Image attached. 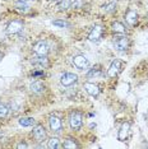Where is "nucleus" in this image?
<instances>
[{
    "label": "nucleus",
    "instance_id": "nucleus-1",
    "mask_svg": "<svg viewBox=\"0 0 148 149\" xmlns=\"http://www.w3.org/2000/svg\"><path fill=\"white\" fill-rule=\"evenodd\" d=\"M69 124H70V127H72L74 131H78L79 129L82 127V124H83L82 112H79V111H73L69 116Z\"/></svg>",
    "mask_w": 148,
    "mask_h": 149
},
{
    "label": "nucleus",
    "instance_id": "nucleus-2",
    "mask_svg": "<svg viewBox=\"0 0 148 149\" xmlns=\"http://www.w3.org/2000/svg\"><path fill=\"white\" fill-rule=\"evenodd\" d=\"M114 46L117 51H125L129 47V38L126 36H117L114 38Z\"/></svg>",
    "mask_w": 148,
    "mask_h": 149
},
{
    "label": "nucleus",
    "instance_id": "nucleus-3",
    "mask_svg": "<svg viewBox=\"0 0 148 149\" xmlns=\"http://www.w3.org/2000/svg\"><path fill=\"white\" fill-rule=\"evenodd\" d=\"M32 50L37 56H46L49 54V46L45 41H38L37 43H35Z\"/></svg>",
    "mask_w": 148,
    "mask_h": 149
},
{
    "label": "nucleus",
    "instance_id": "nucleus-4",
    "mask_svg": "<svg viewBox=\"0 0 148 149\" xmlns=\"http://www.w3.org/2000/svg\"><path fill=\"white\" fill-rule=\"evenodd\" d=\"M73 64H74V66H75L77 69H79V70H84V69H87V68H89L88 59H87L86 56H83V55L74 56L73 57Z\"/></svg>",
    "mask_w": 148,
    "mask_h": 149
},
{
    "label": "nucleus",
    "instance_id": "nucleus-5",
    "mask_svg": "<svg viewBox=\"0 0 148 149\" xmlns=\"http://www.w3.org/2000/svg\"><path fill=\"white\" fill-rule=\"evenodd\" d=\"M77 80H78V75L74 73H64L61 75V78H60V83H61L64 87L73 86Z\"/></svg>",
    "mask_w": 148,
    "mask_h": 149
},
{
    "label": "nucleus",
    "instance_id": "nucleus-6",
    "mask_svg": "<svg viewBox=\"0 0 148 149\" xmlns=\"http://www.w3.org/2000/svg\"><path fill=\"white\" fill-rule=\"evenodd\" d=\"M23 29V22L22 21H12L6 26V33L8 35H17Z\"/></svg>",
    "mask_w": 148,
    "mask_h": 149
},
{
    "label": "nucleus",
    "instance_id": "nucleus-7",
    "mask_svg": "<svg viewBox=\"0 0 148 149\" xmlns=\"http://www.w3.org/2000/svg\"><path fill=\"white\" fill-rule=\"evenodd\" d=\"M121 66H123V63L120 61V60H114V61L111 63L110 68L107 69V75H109V78H115L117 74L121 72Z\"/></svg>",
    "mask_w": 148,
    "mask_h": 149
},
{
    "label": "nucleus",
    "instance_id": "nucleus-8",
    "mask_svg": "<svg viewBox=\"0 0 148 149\" xmlns=\"http://www.w3.org/2000/svg\"><path fill=\"white\" fill-rule=\"evenodd\" d=\"M32 135L37 141H43L46 139V135L47 134H46V130L42 125H36L32 130Z\"/></svg>",
    "mask_w": 148,
    "mask_h": 149
},
{
    "label": "nucleus",
    "instance_id": "nucleus-9",
    "mask_svg": "<svg viewBox=\"0 0 148 149\" xmlns=\"http://www.w3.org/2000/svg\"><path fill=\"white\" fill-rule=\"evenodd\" d=\"M130 135V124L129 123H124L121 126H120V130L117 133V139L120 141H125Z\"/></svg>",
    "mask_w": 148,
    "mask_h": 149
},
{
    "label": "nucleus",
    "instance_id": "nucleus-10",
    "mask_svg": "<svg viewBox=\"0 0 148 149\" xmlns=\"http://www.w3.org/2000/svg\"><path fill=\"white\" fill-rule=\"evenodd\" d=\"M102 33H103V28L101 26H95L92 28V31L89 32L88 35V40L92 42H97L100 41V38L102 37Z\"/></svg>",
    "mask_w": 148,
    "mask_h": 149
},
{
    "label": "nucleus",
    "instance_id": "nucleus-11",
    "mask_svg": "<svg viewBox=\"0 0 148 149\" xmlns=\"http://www.w3.org/2000/svg\"><path fill=\"white\" fill-rule=\"evenodd\" d=\"M49 124H50V129H51L52 131H55V133H59L60 130H61L63 127V124H61V120L55 116V115H51L49 118Z\"/></svg>",
    "mask_w": 148,
    "mask_h": 149
},
{
    "label": "nucleus",
    "instance_id": "nucleus-12",
    "mask_svg": "<svg viewBox=\"0 0 148 149\" xmlns=\"http://www.w3.org/2000/svg\"><path fill=\"white\" fill-rule=\"evenodd\" d=\"M32 64L38 69H45L49 66V59L46 56H37L32 60Z\"/></svg>",
    "mask_w": 148,
    "mask_h": 149
},
{
    "label": "nucleus",
    "instance_id": "nucleus-13",
    "mask_svg": "<svg viewBox=\"0 0 148 149\" xmlns=\"http://www.w3.org/2000/svg\"><path fill=\"white\" fill-rule=\"evenodd\" d=\"M84 89H86V92L91 94V96H93V97H97L100 94V88L96 86L95 83H89V82H86L84 83Z\"/></svg>",
    "mask_w": 148,
    "mask_h": 149
},
{
    "label": "nucleus",
    "instance_id": "nucleus-14",
    "mask_svg": "<svg viewBox=\"0 0 148 149\" xmlns=\"http://www.w3.org/2000/svg\"><path fill=\"white\" fill-rule=\"evenodd\" d=\"M14 8H15V10H18L21 13H26L29 10V5L27 3V0H17L14 4Z\"/></svg>",
    "mask_w": 148,
    "mask_h": 149
},
{
    "label": "nucleus",
    "instance_id": "nucleus-15",
    "mask_svg": "<svg viewBox=\"0 0 148 149\" xmlns=\"http://www.w3.org/2000/svg\"><path fill=\"white\" fill-rule=\"evenodd\" d=\"M125 21L129 23L130 26H135L137 24V22H138V14L134 10H129V12H126V14H125Z\"/></svg>",
    "mask_w": 148,
    "mask_h": 149
},
{
    "label": "nucleus",
    "instance_id": "nucleus-16",
    "mask_svg": "<svg viewBox=\"0 0 148 149\" xmlns=\"http://www.w3.org/2000/svg\"><path fill=\"white\" fill-rule=\"evenodd\" d=\"M31 92L33 93H36V94H38V93H42L43 92V89H45V87L42 86V83H40V82H35V83H32L31 84Z\"/></svg>",
    "mask_w": 148,
    "mask_h": 149
},
{
    "label": "nucleus",
    "instance_id": "nucleus-17",
    "mask_svg": "<svg viewBox=\"0 0 148 149\" xmlns=\"http://www.w3.org/2000/svg\"><path fill=\"white\" fill-rule=\"evenodd\" d=\"M36 124V120L33 117H22L21 120H19V125H22V126H33V125Z\"/></svg>",
    "mask_w": 148,
    "mask_h": 149
},
{
    "label": "nucleus",
    "instance_id": "nucleus-18",
    "mask_svg": "<svg viewBox=\"0 0 148 149\" xmlns=\"http://www.w3.org/2000/svg\"><path fill=\"white\" fill-rule=\"evenodd\" d=\"M64 148H66V149H70V148H79V144L75 141V139H72V138H68L65 141H64V145H63Z\"/></svg>",
    "mask_w": 148,
    "mask_h": 149
},
{
    "label": "nucleus",
    "instance_id": "nucleus-19",
    "mask_svg": "<svg viewBox=\"0 0 148 149\" xmlns=\"http://www.w3.org/2000/svg\"><path fill=\"white\" fill-rule=\"evenodd\" d=\"M111 28H112V31L115 33H125V27H124V24L120 22H114L112 26H111Z\"/></svg>",
    "mask_w": 148,
    "mask_h": 149
},
{
    "label": "nucleus",
    "instance_id": "nucleus-20",
    "mask_svg": "<svg viewBox=\"0 0 148 149\" xmlns=\"http://www.w3.org/2000/svg\"><path fill=\"white\" fill-rule=\"evenodd\" d=\"M72 0H61V1L58 4V8L60 9V10H65V9H68L72 6Z\"/></svg>",
    "mask_w": 148,
    "mask_h": 149
},
{
    "label": "nucleus",
    "instance_id": "nucleus-21",
    "mask_svg": "<svg viewBox=\"0 0 148 149\" xmlns=\"http://www.w3.org/2000/svg\"><path fill=\"white\" fill-rule=\"evenodd\" d=\"M47 147L50 149H56V148H60V141H59V139L58 138H51L49 140V143H47Z\"/></svg>",
    "mask_w": 148,
    "mask_h": 149
},
{
    "label": "nucleus",
    "instance_id": "nucleus-22",
    "mask_svg": "<svg viewBox=\"0 0 148 149\" xmlns=\"http://www.w3.org/2000/svg\"><path fill=\"white\" fill-rule=\"evenodd\" d=\"M101 75V69H91L87 73V78H93V77H100Z\"/></svg>",
    "mask_w": 148,
    "mask_h": 149
},
{
    "label": "nucleus",
    "instance_id": "nucleus-23",
    "mask_svg": "<svg viewBox=\"0 0 148 149\" xmlns=\"http://www.w3.org/2000/svg\"><path fill=\"white\" fill-rule=\"evenodd\" d=\"M52 24L54 26H56V27H60V28H66V27H69V23L68 22H65V21H54L52 22Z\"/></svg>",
    "mask_w": 148,
    "mask_h": 149
},
{
    "label": "nucleus",
    "instance_id": "nucleus-24",
    "mask_svg": "<svg viewBox=\"0 0 148 149\" xmlns=\"http://www.w3.org/2000/svg\"><path fill=\"white\" fill-rule=\"evenodd\" d=\"M8 107L5 106V104H3V103H0V118H3V117H5L6 115H8Z\"/></svg>",
    "mask_w": 148,
    "mask_h": 149
},
{
    "label": "nucleus",
    "instance_id": "nucleus-25",
    "mask_svg": "<svg viewBox=\"0 0 148 149\" xmlns=\"http://www.w3.org/2000/svg\"><path fill=\"white\" fill-rule=\"evenodd\" d=\"M102 8L105 12H114L116 9V4L115 3H110V4H107V5H103Z\"/></svg>",
    "mask_w": 148,
    "mask_h": 149
},
{
    "label": "nucleus",
    "instance_id": "nucleus-26",
    "mask_svg": "<svg viewBox=\"0 0 148 149\" xmlns=\"http://www.w3.org/2000/svg\"><path fill=\"white\" fill-rule=\"evenodd\" d=\"M72 6L73 8H77V9L82 8L83 6V0H74V1L72 3Z\"/></svg>",
    "mask_w": 148,
    "mask_h": 149
},
{
    "label": "nucleus",
    "instance_id": "nucleus-27",
    "mask_svg": "<svg viewBox=\"0 0 148 149\" xmlns=\"http://www.w3.org/2000/svg\"><path fill=\"white\" fill-rule=\"evenodd\" d=\"M17 148H19V149L21 148H28V145H27L26 143H19L18 145H17Z\"/></svg>",
    "mask_w": 148,
    "mask_h": 149
},
{
    "label": "nucleus",
    "instance_id": "nucleus-28",
    "mask_svg": "<svg viewBox=\"0 0 148 149\" xmlns=\"http://www.w3.org/2000/svg\"><path fill=\"white\" fill-rule=\"evenodd\" d=\"M51 1H52V0H51Z\"/></svg>",
    "mask_w": 148,
    "mask_h": 149
}]
</instances>
